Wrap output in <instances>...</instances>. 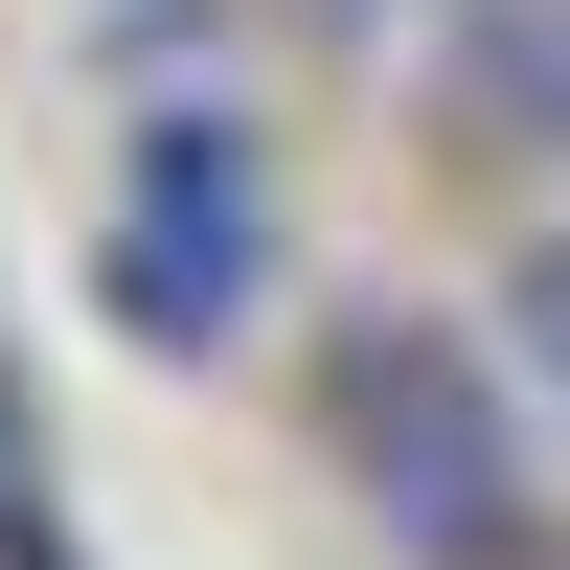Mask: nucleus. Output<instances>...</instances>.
I'll return each mask as SVG.
<instances>
[{"label": "nucleus", "instance_id": "nucleus-3", "mask_svg": "<svg viewBox=\"0 0 570 570\" xmlns=\"http://www.w3.org/2000/svg\"><path fill=\"white\" fill-rule=\"evenodd\" d=\"M434 137L456 160H570V0H456L434 23Z\"/></svg>", "mask_w": 570, "mask_h": 570}, {"label": "nucleus", "instance_id": "nucleus-1", "mask_svg": "<svg viewBox=\"0 0 570 570\" xmlns=\"http://www.w3.org/2000/svg\"><path fill=\"white\" fill-rule=\"evenodd\" d=\"M320 434H343L365 525H389L411 570H502L525 548V365H502L480 320L365 297L343 343H320Z\"/></svg>", "mask_w": 570, "mask_h": 570}, {"label": "nucleus", "instance_id": "nucleus-4", "mask_svg": "<svg viewBox=\"0 0 570 570\" xmlns=\"http://www.w3.org/2000/svg\"><path fill=\"white\" fill-rule=\"evenodd\" d=\"M502 365H525V411H570V228H525V274H502Z\"/></svg>", "mask_w": 570, "mask_h": 570}, {"label": "nucleus", "instance_id": "nucleus-5", "mask_svg": "<svg viewBox=\"0 0 570 570\" xmlns=\"http://www.w3.org/2000/svg\"><path fill=\"white\" fill-rule=\"evenodd\" d=\"M23 480H46V411H23V365H0V525H23Z\"/></svg>", "mask_w": 570, "mask_h": 570}, {"label": "nucleus", "instance_id": "nucleus-6", "mask_svg": "<svg viewBox=\"0 0 570 570\" xmlns=\"http://www.w3.org/2000/svg\"><path fill=\"white\" fill-rule=\"evenodd\" d=\"M320 23H343V46H389V23H456V0H320Z\"/></svg>", "mask_w": 570, "mask_h": 570}, {"label": "nucleus", "instance_id": "nucleus-2", "mask_svg": "<svg viewBox=\"0 0 570 570\" xmlns=\"http://www.w3.org/2000/svg\"><path fill=\"white\" fill-rule=\"evenodd\" d=\"M91 297H115L160 365L252 343V297H274V160H252L228 115H160V137H137V183H115V252H91Z\"/></svg>", "mask_w": 570, "mask_h": 570}]
</instances>
